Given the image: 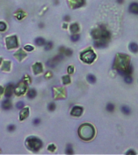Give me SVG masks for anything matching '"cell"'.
<instances>
[{
  "mask_svg": "<svg viewBox=\"0 0 138 155\" xmlns=\"http://www.w3.org/2000/svg\"><path fill=\"white\" fill-rule=\"evenodd\" d=\"M114 67L117 69L118 73L125 76L132 73V66L130 65V59L128 55L117 54L114 62Z\"/></svg>",
  "mask_w": 138,
  "mask_h": 155,
  "instance_id": "obj_1",
  "label": "cell"
},
{
  "mask_svg": "<svg viewBox=\"0 0 138 155\" xmlns=\"http://www.w3.org/2000/svg\"><path fill=\"white\" fill-rule=\"evenodd\" d=\"M94 133H95V131H94V127L90 124H83L78 129V135L80 138L83 140H91L94 137Z\"/></svg>",
  "mask_w": 138,
  "mask_h": 155,
  "instance_id": "obj_2",
  "label": "cell"
},
{
  "mask_svg": "<svg viewBox=\"0 0 138 155\" xmlns=\"http://www.w3.org/2000/svg\"><path fill=\"white\" fill-rule=\"evenodd\" d=\"M93 39L94 40H104L107 41L111 37V34L108 31H107L103 27H100L92 31L91 33Z\"/></svg>",
  "mask_w": 138,
  "mask_h": 155,
  "instance_id": "obj_3",
  "label": "cell"
},
{
  "mask_svg": "<svg viewBox=\"0 0 138 155\" xmlns=\"http://www.w3.org/2000/svg\"><path fill=\"white\" fill-rule=\"evenodd\" d=\"M26 145L27 148H29L33 151H38L42 147V142L35 137H30L27 139Z\"/></svg>",
  "mask_w": 138,
  "mask_h": 155,
  "instance_id": "obj_4",
  "label": "cell"
},
{
  "mask_svg": "<svg viewBox=\"0 0 138 155\" xmlns=\"http://www.w3.org/2000/svg\"><path fill=\"white\" fill-rule=\"evenodd\" d=\"M80 58L83 62L87 64H91L94 59L96 58V55L94 53L93 50L91 49H87L84 52H82L80 55Z\"/></svg>",
  "mask_w": 138,
  "mask_h": 155,
  "instance_id": "obj_5",
  "label": "cell"
},
{
  "mask_svg": "<svg viewBox=\"0 0 138 155\" xmlns=\"http://www.w3.org/2000/svg\"><path fill=\"white\" fill-rule=\"evenodd\" d=\"M26 90H27V82L23 80L16 85L15 88V94L16 95L20 96L25 93Z\"/></svg>",
  "mask_w": 138,
  "mask_h": 155,
  "instance_id": "obj_6",
  "label": "cell"
},
{
  "mask_svg": "<svg viewBox=\"0 0 138 155\" xmlns=\"http://www.w3.org/2000/svg\"><path fill=\"white\" fill-rule=\"evenodd\" d=\"M6 45L7 49H15L18 47V39L16 36H8L7 38H6Z\"/></svg>",
  "mask_w": 138,
  "mask_h": 155,
  "instance_id": "obj_7",
  "label": "cell"
},
{
  "mask_svg": "<svg viewBox=\"0 0 138 155\" xmlns=\"http://www.w3.org/2000/svg\"><path fill=\"white\" fill-rule=\"evenodd\" d=\"M63 59V56L62 55H58L56 56V57H54L53 58H52L50 60H49L48 62H47V65L49 67H55L56 65L58 64L59 62H61V60Z\"/></svg>",
  "mask_w": 138,
  "mask_h": 155,
  "instance_id": "obj_8",
  "label": "cell"
},
{
  "mask_svg": "<svg viewBox=\"0 0 138 155\" xmlns=\"http://www.w3.org/2000/svg\"><path fill=\"white\" fill-rule=\"evenodd\" d=\"M68 3L71 8H78L85 4V0H68Z\"/></svg>",
  "mask_w": 138,
  "mask_h": 155,
  "instance_id": "obj_9",
  "label": "cell"
},
{
  "mask_svg": "<svg viewBox=\"0 0 138 155\" xmlns=\"http://www.w3.org/2000/svg\"><path fill=\"white\" fill-rule=\"evenodd\" d=\"M82 111H83V108L82 107L74 106L72 108V110H71L70 114H71V116H80L82 115Z\"/></svg>",
  "mask_w": 138,
  "mask_h": 155,
  "instance_id": "obj_10",
  "label": "cell"
},
{
  "mask_svg": "<svg viewBox=\"0 0 138 155\" xmlns=\"http://www.w3.org/2000/svg\"><path fill=\"white\" fill-rule=\"evenodd\" d=\"M128 11L132 14L138 15V3H132L128 7Z\"/></svg>",
  "mask_w": 138,
  "mask_h": 155,
  "instance_id": "obj_11",
  "label": "cell"
},
{
  "mask_svg": "<svg viewBox=\"0 0 138 155\" xmlns=\"http://www.w3.org/2000/svg\"><path fill=\"white\" fill-rule=\"evenodd\" d=\"M28 115H29V108L28 107H25V108H22L20 113V120H23L26 118H27Z\"/></svg>",
  "mask_w": 138,
  "mask_h": 155,
  "instance_id": "obj_12",
  "label": "cell"
},
{
  "mask_svg": "<svg viewBox=\"0 0 138 155\" xmlns=\"http://www.w3.org/2000/svg\"><path fill=\"white\" fill-rule=\"evenodd\" d=\"M32 69H33V71H34L35 74H38L41 73L42 70H43V67H42L41 63H40V62L35 63L32 66Z\"/></svg>",
  "mask_w": 138,
  "mask_h": 155,
  "instance_id": "obj_13",
  "label": "cell"
},
{
  "mask_svg": "<svg viewBox=\"0 0 138 155\" xmlns=\"http://www.w3.org/2000/svg\"><path fill=\"white\" fill-rule=\"evenodd\" d=\"M13 89H14V86L12 85L11 83H9L8 85L7 86L6 89H5V96L6 98H10L12 95L13 92Z\"/></svg>",
  "mask_w": 138,
  "mask_h": 155,
  "instance_id": "obj_14",
  "label": "cell"
},
{
  "mask_svg": "<svg viewBox=\"0 0 138 155\" xmlns=\"http://www.w3.org/2000/svg\"><path fill=\"white\" fill-rule=\"evenodd\" d=\"M15 57L17 58V60L19 61H22L23 58L26 57V53L23 52L22 49H20L18 52H16V54H15Z\"/></svg>",
  "mask_w": 138,
  "mask_h": 155,
  "instance_id": "obj_15",
  "label": "cell"
},
{
  "mask_svg": "<svg viewBox=\"0 0 138 155\" xmlns=\"http://www.w3.org/2000/svg\"><path fill=\"white\" fill-rule=\"evenodd\" d=\"M2 107H3L4 110H9V109H11V107H12V104H11V101L9 100H4V101L2 103Z\"/></svg>",
  "mask_w": 138,
  "mask_h": 155,
  "instance_id": "obj_16",
  "label": "cell"
},
{
  "mask_svg": "<svg viewBox=\"0 0 138 155\" xmlns=\"http://www.w3.org/2000/svg\"><path fill=\"white\" fill-rule=\"evenodd\" d=\"M94 47L96 48H104L107 46V41L104 40H94Z\"/></svg>",
  "mask_w": 138,
  "mask_h": 155,
  "instance_id": "obj_17",
  "label": "cell"
},
{
  "mask_svg": "<svg viewBox=\"0 0 138 155\" xmlns=\"http://www.w3.org/2000/svg\"><path fill=\"white\" fill-rule=\"evenodd\" d=\"M70 29L71 31V32H73L74 34H75L76 32H78L79 31V26L78 23H72V24L70 25Z\"/></svg>",
  "mask_w": 138,
  "mask_h": 155,
  "instance_id": "obj_18",
  "label": "cell"
},
{
  "mask_svg": "<svg viewBox=\"0 0 138 155\" xmlns=\"http://www.w3.org/2000/svg\"><path fill=\"white\" fill-rule=\"evenodd\" d=\"M129 50L132 51V53H137L138 52V45L134 43V42H132V43H131L129 45Z\"/></svg>",
  "mask_w": 138,
  "mask_h": 155,
  "instance_id": "obj_19",
  "label": "cell"
},
{
  "mask_svg": "<svg viewBox=\"0 0 138 155\" xmlns=\"http://www.w3.org/2000/svg\"><path fill=\"white\" fill-rule=\"evenodd\" d=\"M10 69H11V62H8V61L4 62V63L3 65V67H2V69L4 70V71H9Z\"/></svg>",
  "mask_w": 138,
  "mask_h": 155,
  "instance_id": "obj_20",
  "label": "cell"
},
{
  "mask_svg": "<svg viewBox=\"0 0 138 155\" xmlns=\"http://www.w3.org/2000/svg\"><path fill=\"white\" fill-rule=\"evenodd\" d=\"M27 95L28 97V98H34L36 96V91L35 89H31V90L28 91Z\"/></svg>",
  "mask_w": 138,
  "mask_h": 155,
  "instance_id": "obj_21",
  "label": "cell"
},
{
  "mask_svg": "<svg viewBox=\"0 0 138 155\" xmlns=\"http://www.w3.org/2000/svg\"><path fill=\"white\" fill-rule=\"evenodd\" d=\"M35 43L36 45H39V46H42L45 44V40L44 38H42V37H38L35 40Z\"/></svg>",
  "mask_w": 138,
  "mask_h": 155,
  "instance_id": "obj_22",
  "label": "cell"
},
{
  "mask_svg": "<svg viewBox=\"0 0 138 155\" xmlns=\"http://www.w3.org/2000/svg\"><path fill=\"white\" fill-rule=\"evenodd\" d=\"M15 16L16 19H18V20H22V19L25 16V13L23 12L22 10H20L15 14Z\"/></svg>",
  "mask_w": 138,
  "mask_h": 155,
  "instance_id": "obj_23",
  "label": "cell"
},
{
  "mask_svg": "<svg viewBox=\"0 0 138 155\" xmlns=\"http://www.w3.org/2000/svg\"><path fill=\"white\" fill-rule=\"evenodd\" d=\"M87 81L90 82V83H94L96 82V78L94 75L93 74H89L88 76H87Z\"/></svg>",
  "mask_w": 138,
  "mask_h": 155,
  "instance_id": "obj_24",
  "label": "cell"
},
{
  "mask_svg": "<svg viewBox=\"0 0 138 155\" xmlns=\"http://www.w3.org/2000/svg\"><path fill=\"white\" fill-rule=\"evenodd\" d=\"M121 111L123 114H125V115H129L131 113V110L129 107H128L126 106H123L121 107Z\"/></svg>",
  "mask_w": 138,
  "mask_h": 155,
  "instance_id": "obj_25",
  "label": "cell"
},
{
  "mask_svg": "<svg viewBox=\"0 0 138 155\" xmlns=\"http://www.w3.org/2000/svg\"><path fill=\"white\" fill-rule=\"evenodd\" d=\"M106 109H107V111L112 112V111H114V109H115V106H114V104H112V103H107V106H106Z\"/></svg>",
  "mask_w": 138,
  "mask_h": 155,
  "instance_id": "obj_26",
  "label": "cell"
},
{
  "mask_svg": "<svg viewBox=\"0 0 138 155\" xmlns=\"http://www.w3.org/2000/svg\"><path fill=\"white\" fill-rule=\"evenodd\" d=\"M123 80H125V82L127 84H130V83L132 82L133 79H132V78L130 76V75H125V78H123Z\"/></svg>",
  "mask_w": 138,
  "mask_h": 155,
  "instance_id": "obj_27",
  "label": "cell"
},
{
  "mask_svg": "<svg viewBox=\"0 0 138 155\" xmlns=\"http://www.w3.org/2000/svg\"><path fill=\"white\" fill-rule=\"evenodd\" d=\"M70 39H71V40H72V41L76 42V41H78L80 39V36L78 35V34H74V35H72V36H70Z\"/></svg>",
  "mask_w": 138,
  "mask_h": 155,
  "instance_id": "obj_28",
  "label": "cell"
},
{
  "mask_svg": "<svg viewBox=\"0 0 138 155\" xmlns=\"http://www.w3.org/2000/svg\"><path fill=\"white\" fill-rule=\"evenodd\" d=\"M62 82H63V84H65V85H66V84H69L70 82V78L69 76H64L62 78Z\"/></svg>",
  "mask_w": 138,
  "mask_h": 155,
  "instance_id": "obj_29",
  "label": "cell"
},
{
  "mask_svg": "<svg viewBox=\"0 0 138 155\" xmlns=\"http://www.w3.org/2000/svg\"><path fill=\"white\" fill-rule=\"evenodd\" d=\"M52 48H53V43H52L51 41H49L48 43H46V45H45V49L46 51L50 50Z\"/></svg>",
  "mask_w": 138,
  "mask_h": 155,
  "instance_id": "obj_30",
  "label": "cell"
},
{
  "mask_svg": "<svg viewBox=\"0 0 138 155\" xmlns=\"http://www.w3.org/2000/svg\"><path fill=\"white\" fill-rule=\"evenodd\" d=\"M7 29V25L5 23L0 22V32H4Z\"/></svg>",
  "mask_w": 138,
  "mask_h": 155,
  "instance_id": "obj_31",
  "label": "cell"
},
{
  "mask_svg": "<svg viewBox=\"0 0 138 155\" xmlns=\"http://www.w3.org/2000/svg\"><path fill=\"white\" fill-rule=\"evenodd\" d=\"M55 108H56L55 103H50L49 104V106H48V109H49V111H53L55 110Z\"/></svg>",
  "mask_w": 138,
  "mask_h": 155,
  "instance_id": "obj_32",
  "label": "cell"
},
{
  "mask_svg": "<svg viewBox=\"0 0 138 155\" xmlns=\"http://www.w3.org/2000/svg\"><path fill=\"white\" fill-rule=\"evenodd\" d=\"M23 107H24V103L22 101H20L16 103V108H18V109H22Z\"/></svg>",
  "mask_w": 138,
  "mask_h": 155,
  "instance_id": "obj_33",
  "label": "cell"
},
{
  "mask_svg": "<svg viewBox=\"0 0 138 155\" xmlns=\"http://www.w3.org/2000/svg\"><path fill=\"white\" fill-rule=\"evenodd\" d=\"M74 153L73 149H72V147H71L70 145H67V149H66V153L68 154H72Z\"/></svg>",
  "mask_w": 138,
  "mask_h": 155,
  "instance_id": "obj_34",
  "label": "cell"
},
{
  "mask_svg": "<svg viewBox=\"0 0 138 155\" xmlns=\"http://www.w3.org/2000/svg\"><path fill=\"white\" fill-rule=\"evenodd\" d=\"M64 53H65V55L67 56V57H70V56H71V55L73 54V51L71 50V49H67L65 50Z\"/></svg>",
  "mask_w": 138,
  "mask_h": 155,
  "instance_id": "obj_35",
  "label": "cell"
},
{
  "mask_svg": "<svg viewBox=\"0 0 138 155\" xmlns=\"http://www.w3.org/2000/svg\"><path fill=\"white\" fill-rule=\"evenodd\" d=\"M24 49H25L27 52H31V51L33 50V47H32V45H26V46L24 47Z\"/></svg>",
  "mask_w": 138,
  "mask_h": 155,
  "instance_id": "obj_36",
  "label": "cell"
},
{
  "mask_svg": "<svg viewBox=\"0 0 138 155\" xmlns=\"http://www.w3.org/2000/svg\"><path fill=\"white\" fill-rule=\"evenodd\" d=\"M55 149H56V146H55L54 145H53V144H52V145H49V147H48V149L49 150V151H54Z\"/></svg>",
  "mask_w": 138,
  "mask_h": 155,
  "instance_id": "obj_37",
  "label": "cell"
},
{
  "mask_svg": "<svg viewBox=\"0 0 138 155\" xmlns=\"http://www.w3.org/2000/svg\"><path fill=\"white\" fill-rule=\"evenodd\" d=\"M15 129H16V127H15V125H13V124L9 125L8 128H7L8 131H10V132H12V131H14V130H15Z\"/></svg>",
  "mask_w": 138,
  "mask_h": 155,
  "instance_id": "obj_38",
  "label": "cell"
},
{
  "mask_svg": "<svg viewBox=\"0 0 138 155\" xmlns=\"http://www.w3.org/2000/svg\"><path fill=\"white\" fill-rule=\"evenodd\" d=\"M68 73L69 74H73L74 73V66L70 65V66L68 67Z\"/></svg>",
  "mask_w": 138,
  "mask_h": 155,
  "instance_id": "obj_39",
  "label": "cell"
},
{
  "mask_svg": "<svg viewBox=\"0 0 138 155\" xmlns=\"http://www.w3.org/2000/svg\"><path fill=\"white\" fill-rule=\"evenodd\" d=\"M39 123H40V119H35L34 121H33V124H34V125L39 124Z\"/></svg>",
  "mask_w": 138,
  "mask_h": 155,
  "instance_id": "obj_40",
  "label": "cell"
},
{
  "mask_svg": "<svg viewBox=\"0 0 138 155\" xmlns=\"http://www.w3.org/2000/svg\"><path fill=\"white\" fill-rule=\"evenodd\" d=\"M64 20H65V21H70V16H65L64 17Z\"/></svg>",
  "mask_w": 138,
  "mask_h": 155,
  "instance_id": "obj_41",
  "label": "cell"
},
{
  "mask_svg": "<svg viewBox=\"0 0 138 155\" xmlns=\"http://www.w3.org/2000/svg\"><path fill=\"white\" fill-rule=\"evenodd\" d=\"M126 153H127V154H131V153H132V154H136V152L132 151V150H129V151H128Z\"/></svg>",
  "mask_w": 138,
  "mask_h": 155,
  "instance_id": "obj_42",
  "label": "cell"
},
{
  "mask_svg": "<svg viewBox=\"0 0 138 155\" xmlns=\"http://www.w3.org/2000/svg\"><path fill=\"white\" fill-rule=\"evenodd\" d=\"M3 92V88L2 87H0V95H2Z\"/></svg>",
  "mask_w": 138,
  "mask_h": 155,
  "instance_id": "obj_43",
  "label": "cell"
},
{
  "mask_svg": "<svg viewBox=\"0 0 138 155\" xmlns=\"http://www.w3.org/2000/svg\"><path fill=\"white\" fill-rule=\"evenodd\" d=\"M117 3H123V0H117Z\"/></svg>",
  "mask_w": 138,
  "mask_h": 155,
  "instance_id": "obj_44",
  "label": "cell"
},
{
  "mask_svg": "<svg viewBox=\"0 0 138 155\" xmlns=\"http://www.w3.org/2000/svg\"><path fill=\"white\" fill-rule=\"evenodd\" d=\"M63 27H65V29H66V24H64V25H63Z\"/></svg>",
  "mask_w": 138,
  "mask_h": 155,
  "instance_id": "obj_45",
  "label": "cell"
},
{
  "mask_svg": "<svg viewBox=\"0 0 138 155\" xmlns=\"http://www.w3.org/2000/svg\"><path fill=\"white\" fill-rule=\"evenodd\" d=\"M1 62H2V58H0V63H1Z\"/></svg>",
  "mask_w": 138,
  "mask_h": 155,
  "instance_id": "obj_46",
  "label": "cell"
}]
</instances>
